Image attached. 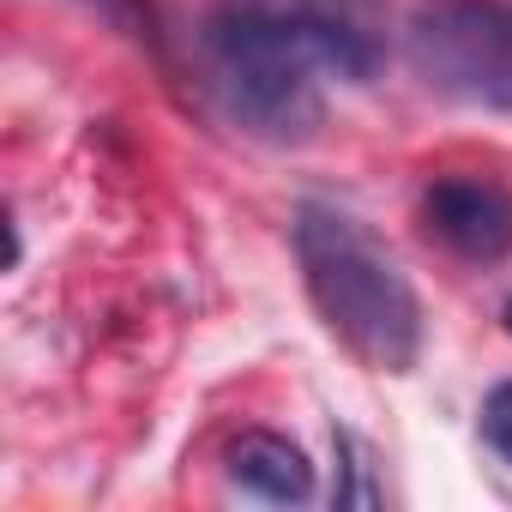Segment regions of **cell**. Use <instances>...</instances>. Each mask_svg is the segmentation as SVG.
Segmentation results:
<instances>
[{"label": "cell", "mask_w": 512, "mask_h": 512, "mask_svg": "<svg viewBox=\"0 0 512 512\" xmlns=\"http://www.w3.org/2000/svg\"><path fill=\"white\" fill-rule=\"evenodd\" d=\"M506 326H512V302H506Z\"/></svg>", "instance_id": "obj_7"}, {"label": "cell", "mask_w": 512, "mask_h": 512, "mask_svg": "<svg viewBox=\"0 0 512 512\" xmlns=\"http://www.w3.org/2000/svg\"><path fill=\"white\" fill-rule=\"evenodd\" d=\"M296 260L326 332L374 374H404L422 350V308L392 253L338 205L296 211Z\"/></svg>", "instance_id": "obj_2"}, {"label": "cell", "mask_w": 512, "mask_h": 512, "mask_svg": "<svg viewBox=\"0 0 512 512\" xmlns=\"http://www.w3.org/2000/svg\"><path fill=\"white\" fill-rule=\"evenodd\" d=\"M229 482L260 494L272 506H296L314 494V464L296 440L272 434V428H247L235 446H229Z\"/></svg>", "instance_id": "obj_5"}, {"label": "cell", "mask_w": 512, "mask_h": 512, "mask_svg": "<svg viewBox=\"0 0 512 512\" xmlns=\"http://www.w3.org/2000/svg\"><path fill=\"white\" fill-rule=\"evenodd\" d=\"M410 67L452 103L512 115V0H422Z\"/></svg>", "instance_id": "obj_3"}, {"label": "cell", "mask_w": 512, "mask_h": 512, "mask_svg": "<svg viewBox=\"0 0 512 512\" xmlns=\"http://www.w3.org/2000/svg\"><path fill=\"white\" fill-rule=\"evenodd\" d=\"M205 55L247 133L302 145L326 115L320 73L368 85L386 67V13L380 0H217Z\"/></svg>", "instance_id": "obj_1"}, {"label": "cell", "mask_w": 512, "mask_h": 512, "mask_svg": "<svg viewBox=\"0 0 512 512\" xmlns=\"http://www.w3.org/2000/svg\"><path fill=\"white\" fill-rule=\"evenodd\" d=\"M422 217H428V235H440L470 266H494L512 253V193L494 187V181L446 175V181L428 187Z\"/></svg>", "instance_id": "obj_4"}, {"label": "cell", "mask_w": 512, "mask_h": 512, "mask_svg": "<svg viewBox=\"0 0 512 512\" xmlns=\"http://www.w3.org/2000/svg\"><path fill=\"white\" fill-rule=\"evenodd\" d=\"M482 440H488L500 458H512V380L488 392V404H482Z\"/></svg>", "instance_id": "obj_6"}]
</instances>
